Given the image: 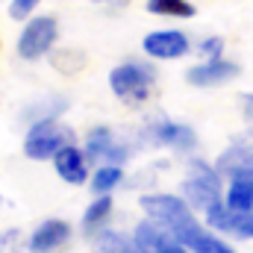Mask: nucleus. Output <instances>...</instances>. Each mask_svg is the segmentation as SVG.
Listing matches in <instances>:
<instances>
[{
  "instance_id": "6",
  "label": "nucleus",
  "mask_w": 253,
  "mask_h": 253,
  "mask_svg": "<svg viewBox=\"0 0 253 253\" xmlns=\"http://www.w3.org/2000/svg\"><path fill=\"white\" fill-rule=\"evenodd\" d=\"M83 150H85L88 162H97V165H124L126 159H129V147L115 138V132L109 126L88 129Z\"/></svg>"
},
{
  "instance_id": "10",
  "label": "nucleus",
  "mask_w": 253,
  "mask_h": 253,
  "mask_svg": "<svg viewBox=\"0 0 253 253\" xmlns=\"http://www.w3.org/2000/svg\"><path fill=\"white\" fill-rule=\"evenodd\" d=\"M242 74V68L230 59H206L200 65H191L186 71V83L189 85H197V88H218V85H227L233 83L236 77Z\"/></svg>"
},
{
  "instance_id": "9",
  "label": "nucleus",
  "mask_w": 253,
  "mask_h": 253,
  "mask_svg": "<svg viewBox=\"0 0 253 253\" xmlns=\"http://www.w3.org/2000/svg\"><path fill=\"white\" fill-rule=\"evenodd\" d=\"M141 47L150 59H183L191 53V39L183 30H153L141 39Z\"/></svg>"
},
{
  "instance_id": "21",
  "label": "nucleus",
  "mask_w": 253,
  "mask_h": 253,
  "mask_svg": "<svg viewBox=\"0 0 253 253\" xmlns=\"http://www.w3.org/2000/svg\"><path fill=\"white\" fill-rule=\"evenodd\" d=\"M156 253H191V251L183 245V242H177L174 236H168V239H165V242L156 248Z\"/></svg>"
},
{
  "instance_id": "11",
  "label": "nucleus",
  "mask_w": 253,
  "mask_h": 253,
  "mask_svg": "<svg viewBox=\"0 0 253 253\" xmlns=\"http://www.w3.org/2000/svg\"><path fill=\"white\" fill-rule=\"evenodd\" d=\"M71 224L65 221V218H47V221H42L33 233H30V239H27V251L30 253H56L62 248L65 242L71 239Z\"/></svg>"
},
{
  "instance_id": "15",
  "label": "nucleus",
  "mask_w": 253,
  "mask_h": 253,
  "mask_svg": "<svg viewBox=\"0 0 253 253\" xmlns=\"http://www.w3.org/2000/svg\"><path fill=\"white\" fill-rule=\"evenodd\" d=\"M121 183H124V168L121 165H97V171L88 177V186L94 191V197L97 194H112Z\"/></svg>"
},
{
  "instance_id": "17",
  "label": "nucleus",
  "mask_w": 253,
  "mask_h": 253,
  "mask_svg": "<svg viewBox=\"0 0 253 253\" xmlns=\"http://www.w3.org/2000/svg\"><path fill=\"white\" fill-rule=\"evenodd\" d=\"M132 236H135L138 248H141L144 253H156V248H159L171 233H168L162 224H156V221H150V218H147V221H141V224L135 227V233H132Z\"/></svg>"
},
{
  "instance_id": "23",
  "label": "nucleus",
  "mask_w": 253,
  "mask_h": 253,
  "mask_svg": "<svg viewBox=\"0 0 253 253\" xmlns=\"http://www.w3.org/2000/svg\"><path fill=\"white\" fill-rule=\"evenodd\" d=\"M91 3H97V6H126L132 0H91Z\"/></svg>"
},
{
  "instance_id": "5",
  "label": "nucleus",
  "mask_w": 253,
  "mask_h": 253,
  "mask_svg": "<svg viewBox=\"0 0 253 253\" xmlns=\"http://www.w3.org/2000/svg\"><path fill=\"white\" fill-rule=\"evenodd\" d=\"M138 206L144 209V215L156 224H162L168 233L177 230L180 224H186L194 218V209L183 194H141L138 197Z\"/></svg>"
},
{
  "instance_id": "3",
  "label": "nucleus",
  "mask_w": 253,
  "mask_h": 253,
  "mask_svg": "<svg viewBox=\"0 0 253 253\" xmlns=\"http://www.w3.org/2000/svg\"><path fill=\"white\" fill-rule=\"evenodd\" d=\"M183 197L191 203V209L206 212L209 206H215L221 197V171L203 159H191L189 174L183 180Z\"/></svg>"
},
{
  "instance_id": "16",
  "label": "nucleus",
  "mask_w": 253,
  "mask_h": 253,
  "mask_svg": "<svg viewBox=\"0 0 253 253\" xmlns=\"http://www.w3.org/2000/svg\"><path fill=\"white\" fill-rule=\"evenodd\" d=\"M147 12L162 18H177V21H189L197 15L191 0H147Z\"/></svg>"
},
{
  "instance_id": "20",
  "label": "nucleus",
  "mask_w": 253,
  "mask_h": 253,
  "mask_svg": "<svg viewBox=\"0 0 253 253\" xmlns=\"http://www.w3.org/2000/svg\"><path fill=\"white\" fill-rule=\"evenodd\" d=\"M197 50H200L206 59H221V56H224V39H221V36H206V39L197 44Z\"/></svg>"
},
{
  "instance_id": "2",
  "label": "nucleus",
  "mask_w": 253,
  "mask_h": 253,
  "mask_svg": "<svg viewBox=\"0 0 253 253\" xmlns=\"http://www.w3.org/2000/svg\"><path fill=\"white\" fill-rule=\"evenodd\" d=\"M156 83L153 65L144 62H121L109 71V88L126 106H141L150 97V88Z\"/></svg>"
},
{
  "instance_id": "24",
  "label": "nucleus",
  "mask_w": 253,
  "mask_h": 253,
  "mask_svg": "<svg viewBox=\"0 0 253 253\" xmlns=\"http://www.w3.org/2000/svg\"><path fill=\"white\" fill-rule=\"evenodd\" d=\"M0 206H3V197H0Z\"/></svg>"
},
{
  "instance_id": "19",
  "label": "nucleus",
  "mask_w": 253,
  "mask_h": 253,
  "mask_svg": "<svg viewBox=\"0 0 253 253\" xmlns=\"http://www.w3.org/2000/svg\"><path fill=\"white\" fill-rule=\"evenodd\" d=\"M39 3H42V0H9V15H12L15 21H30Z\"/></svg>"
},
{
  "instance_id": "7",
  "label": "nucleus",
  "mask_w": 253,
  "mask_h": 253,
  "mask_svg": "<svg viewBox=\"0 0 253 253\" xmlns=\"http://www.w3.org/2000/svg\"><path fill=\"white\" fill-rule=\"evenodd\" d=\"M171 236L177 242H183L191 253H236L230 242H224L212 227H203L197 218H191L186 224H180L177 230H171Z\"/></svg>"
},
{
  "instance_id": "22",
  "label": "nucleus",
  "mask_w": 253,
  "mask_h": 253,
  "mask_svg": "<svg viewBox=\"0 0 253 253\" xmlns=\"http://www.w3.org/2000/svg\"><path fill=\"white\" fill-rule=\"evenodd\" d=\"M242 112H245V118L253 124V91L242 94Z\"/></svg>"
},
{
  "instance_id": "1",
  "label": "nucleus",
  "mask_w": 253,
  "mask_h": 253,
  "mask_svg": "<svg viewBox=\"0 0 253 253\" xmlns=\"http://www.w3.org/2000/svg\"><path fill=\"white\" fill-rule=\"evenodd\" d=\"M68 144H74V129L62 124L59 118H42V121H33L27 126L24 156L36 159V162H44V159H53Z\"/></svg>"
},
{
  "instance_id": "12",
  "label": "nucleus",
  "mask_w": 253,
  "mask_h": 253,
  "mask_svg": "<svg viewBox=\"0 0 253 253\" xmlns=\"http://www.w3.org/2000/svg\"><path fill=\"white\" fill-rule=\"evenodd\" d=\"M53 168L68 186H83L88 180V156L77 144H68L53 156Z\"/></svg>"
},
{
  "instance_id": "18",
  "label": "nucleus",
  "mask_w": 253,
  "mask_h": 253,
  "mask_svg": "<svg viewBox=\"0 0 253 253\" xmlns=\"http://www.w3.org/2000/svg\"><path fill=\"white\" fill-rule=\"evenodd\" d=\"M65 109H68V100L65 97H47V100L33 103L27 109V121L33 124V121H42V118H59Z\"/></svg>"
},
{
  "instance_id": "8",
  "label": "nucleus",
  "mask_w": 253,
  "mask_h": 253,
  "mask_svg": "<svg viewBox=\"0 0 253 253\" xmlns=\"http://www.w3.org/2000/svg\"><path fill=\"white\" fill-rule=\"evenodd\" d=\"M147 141L156 144V147H168V150H177V153H189L197 147V132L189 124H177V121H168V118H159L144 129Z\"/></svg>"
},
{
  "instance_id": "14",
  "label": "nucleus",
  "mask_w": 253,
  "mask_h": 253,
  "mask_svg": "<svg viewBox=\"0 0 253 253\" xmlns=\"http://www.w3.org/2000/svg\"><path fill=\"white\" fill-rule=\"evenodd\" d=\"M109 215H112V194H97L85 206V212H83V233L91 239L97 230H103V224L109 221Z\"/></svg>"
},
{
  "instance_id": "13",
  "label": "nucleus",
  "mask_w": 253,
  "mask_h": 253,
  "mask_svg": "<svg viewBox=\"0 0 253 253\" xmlns=\"http://www.w3.org/2000/svg\"><path fill=\"white\" fill-rule=\"evenodd\" d=\"M91 251L94 253H144L138 248L135 236H126V233H118V230H97L91 236Z\"/></svg>"
},
{
  "instance_id": "4",
  "label": "nucleus",
  "mask_w": 253,
  "mask_h": 253,
  "mask_svg": "<svg viewBox=\"0 0 253 253\" xmlns=\"http://www.w3.org/2000/svg\"><path fill=\"white\" fill-rule=\"evenodd\" d=\"M56 39H59V21L53 15H33L24 24V30H21L15 50H18L21 59L36 62V59H42V56L50 53V47L56 44Z\"/></svg>"
}]
</instances>
